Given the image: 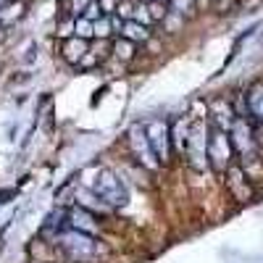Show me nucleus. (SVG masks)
Listing matches in <instances>:
<instances>
[{
	"label": "nucleus",
	"mask_w": 263,
	"mask_h": 263,
	"mask_svg": "<svg viewBox=\"0 0 263 263\" xmlns=\"http://www.w3.org/2000/svg\"><path fill=\"white\" fill-rule=\"evenodd\" d=\"M195 6H197V0H171L174 13H190Z\"/></svg>",
	"instance_id": "9"
},
{
	"label": "nucleus",
	"mask_w": 263,
	"mask_h": 263,
	"mask_svg": "<svg viewBox=\"0 0 263 263\" xmlns=\"http://www.w3.org/2000/svg\"><path fill=\"white\" fill-rule=\"evenodd\" d=\"M248 111H250V116L263 126V84H260V82L253 84L250 90H248Z\"/></svg>",
	"instance_id": "4"
},
{
	"label": "nucleus",
	"mask_w": 263,
	"mask_h": 263,
	"mask_svg": "<svg viewBox=\"0 0 263 263\" xmlns=\"http://www.w3.org/2000/svg\"><path fill=\"white\" fill-rule=\"evenodd\" d=\"M121 37H126V40H132V42H147L150 40V32H147V27L145 24H140L137 18H126L124 24H121V32H119Z\"/></svg>",
	"instance_id": "3"
},
{
	"label": "nucleus",
	"mask_w": 263,
	"mask_h": 263,
	"mask_svg": "<svg viewBox=\"0 0 263 263\" xmlns=\"http://www.w3.org/2000/svg\"><path fill=\"white\" fill-rule=\"evenodd\" d=\"M227 184H229V190H232V195L237 197V200H250L253 197V190L248 184V177L242 174V168L229 166L227 168Z\"/></svg>",
	"instance_id": "2"
},
{
	"label": "nucleus",
	"mask_w": 263,
	"mask_h": 263,
	"mask_svg": "<svg viewBox=\"0 0 263 263\" xmlns=\"http://www.w3.org/2000/svg\"><path fill=\"white\" fill-rule=\"evenodd\" d=\"M90 3L92 0H66V13H69L71 18H79V16H84V11L90 8Z\"/></svg>",
	"instance_id": "7"
},
{
	"label": "nucleus",
	"mask_w": 263,
	"mask_h": 263,
	"mask_svg": "<svg viewBox=\"0 0 263 263\" xmlns=\"http://www.w3.org/2000/svg\"><path fill=\"white\" fill-rule=\"evenodd\" d=\"M234 0H213V11H229Z\"/></svg>",
	"instance_id": "11"
},
{
	"label": "nucleus",
	"mask_w": 263,
	"mask_h": 263,
	"mask_svg": "<svg viewBox=\"0 0 263 263\" xmlns=\"http://www.w3.org/2000/svg\"><path fill=\"white\" fill-rule=\"evenodd\" d=\"M137 48V42H132V40H126V37H119L116 42H114V53H119V58H124V61H129L132 58V50Z\"/></svg>",
	"instance_id": "8"
},
{
	"label": "nucleus",
	"mask_w": 263,
	"mask_h": 263,
	"mask_svg": "<svg viewBox=\"0 0 263 263\" xmlns=\"http://www.w3.org/2000/svg\"><path fill=\"white\" fill-rule=\"evenodd\" d=\"M116 13L126 21V18H132V6H126V3H124V6H119V11H116Z\"/></svg>",
	"instance_id": "12"
},
{
	"label": "nucleus",
	"mask_w": 263,
	"mask_h": 263,
	"mask_svg": "<svg viewBox=\"0 0 263 263\" xmlns=\"http://www.w3.org/2000/svg\"><path fill=\"white\" fill-rule=\"evenodd\" d=\"M11 3H13V0H0V6H3V8H6V6H11Z\"/></svg>",
	"instance_id": "13"
},
{
	"label": "nucleus",
	"mask_w": 263,
	"mask_h": 263,
	"mask_svg": "<svg viewBox=\"0 0 263 263\" xmlns=\"http://www.w3.org/2000/svg\"><path fill=\"white\" fill-rule=\"evenodd\" d=\"M98 3H100V8H103L105 16H114V11H116V0H98Z\"/></svg>",
	"instance_id": "10"
},
{
	"label": "nucleus",
	"mask_w": 263,
	"mask_h": 263,
	"mask_svg": "<svg viewBox=\"0 0 263 263\" xmlns=\"http://www.w3.org/2000/svg\"><path fill=\"white\" fill-rule=\"evenodd\" d=\"M74 32H77V37H84V40L95 37V21H90L87 16H79L74 21Z\"/></svg>",
	"instance_id": "6"
},
{
	"label": "nucleus",
	"mask_w": 263,
	"mask_h": 263,
	"mask_svg": "<svg viewBox=\"0 0 263 263\" xmlns=\"http://www.w3.org/2000/svg\"><path fill=\"white\" fill-rule=\"evenodd\" d=\"M234 158V142L232 137H227L221 129H211L208 132V161L213 163V168L227 171L229 163Z\"/></svg>",
	"instance_id": "1"
},
{
	"label": "nucleus",
	"mask_w": 263,
	"mask_h": 263,
	"mask_svg": "<svg viewBox=\"0 0 263 263\" xmlns=\"http://www.w3.org/2000/svg\"><path fill=\"white\" fill-rule=\"evenodd\" d=\"M63 53H66V58H69V61H79V58H82V53H87V40H84V37L66 40Z\"/></svg>",
	"instance_id": "5"
}]
</instances>
